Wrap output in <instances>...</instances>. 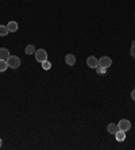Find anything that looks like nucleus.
<instances>
[{"mask_svg":"<svg viewBox=\"0 0 135 150\" xmlns=\"http://www.w3.org/2000/svg\"><path fill=\"white\" fill-rule=\"evenodd\" d=\"M96 72L99 74H104L105 73V72H107V69H105V68H103V67H100V65H99V67L96 68Z\"/></svg>","mask_w":135,"mask_h":150,"instance_id":"15","label":"nucleus"},{"mask_svg":"<svg viewBox=\"0 0 135 150\" xmlns=\"http://www.w3.org/2000/svg\"><path fill=\"white\" fill-rule=\"evenodd\" d=\"M8 33L10 31H8L7 26H0V37H6Z\"/></svg>","mask_w":135,"mask_h":150,"instance_id":"13","label":"nucleus"},{"mask_svg":"<svg viewBox=\"0 0 135 150\" xmlns=\"http://www.w3.org/2000/svg\"><path fill=\"white\" fill-rule=\"evenodd\" d=\"M65 62L68 64V65H70V67H73V65L76 64V57L73 56V54H66Z\"/></svg>","mask_w":135,"mask_h":150,"instance_id":"8","label":"nucleus"},{"mask_svg":"<svg viewBox=\"0 0 135 150\" xmlns=\"http://www.w3.org/2000/svg\"><path fill=\"white\" fill-rule=\"evenodd\" d=\"M118 130H119V127H118V125H115V123H110V125L107 126V131L110 134H116L118 133Z\"/></svg>","mask_w":135,"mask_h":150,"instance_id":"6","label":"nucleus"},{"mask_svg":"<svg viewBox=\"0 0 135 150\" xmlns=\"http://www.w3.org/2000/svg\"><path fill=\"white\" fill-rule=\"evenodd\" d=\"M18 23L15 21H11V22H8V25H7V28H8V31L10 33H15L18 30Z\"/></svg>","mask_w":135,"mask_h":150,"instance_id":"10","label":"nucleus"},{"mask_svg":"<svg viewBox=\"0 0 135 150\" xmlns=\"http://www.w3.org/2000/svg\"><path fill=\"white\" fill-rule=\"evenodd\" d=\"M118 127H119V130L128 131V130L131 129V122H130V120H127V119H122L120 122L118 123Z\"/></svg>","mask_w":135,"mask_h":150,"instance_id":"4","label":"nucleus"},{"mask_svg":"<svg viewBox=\"0 0 135 150\" xmlns=\"http://www.w3.org/2000/svg\"><path fill=\"white\" fill-rule=\"evenodd\" d=\"M42 68H43L45 70H49L50 68H52V64H50L47 59H46V61H43V62H42Z\"/></svg>","mask_w":135,"mask_h":150,"instance_id":"14","label":"nucleus"},{"mask_svg":"<svg viewBox=\"0 0 135 150\" xmlns=\"http://www.w3.org/2000/svg\"><path fill=\"white\" fill-rule=\"evenodd\" d=\"M7 68H10L7 64V59H0V72H6Z\"/></svg>","mask_w":135,"mask_h":150,"instance_id":"11","label":"nucleus"},{"mask_svg":"<svg viewBox=\"0 0 135 150\" xmlns=\"http://www.w3.org/2000/svg\"><path fill=\"white\" fill-rule=\"evenodd\" d=\"M1 145H3V141L0 139V147H1Z\"/></svg>","mask_w":135,"mask_h":150,"instance_id":"18","label":"nucleus"},{"mask_svg":"<svg viewBox=\"0 0 135 150\" xmlns=\"http://www.w3.org/2000/svg\"><path fill=\"white\" fill-rule=\"evenodd\" d=\"M131 98H132V100H135V89L131 92Z\"/></svg>","mask_w":135,"mask_h":150,"instance_id":"17","label":"nucleus"},{"mask_svg":"<svg viewBox=\"0 0 135 150\" xmlns=\"http://www.w3.org/2000/svg\"><path fill=\"white\" fill-rule=\"evenodd\" d=\"M132 45H135V41H134V42H132Z\"/></svg>","mask_w":135,"mask_h":150,"instance_id":"19","label":"nucleus"},{"mask_svg":"<svg viewBox=\"0 0 135 150\" xmlns=\"http://www.w3.org/2000/svg\"><path fill=\"white\" fill-rule=\"evenodd\" d=\"M10 56V50L6 47H0V59H7Z\"/></svg>","mask_w":135,"mask_h":150,"instance_id":"9","label":"nucleus"},{"mask_svg":"<svg viewBox=\"0 0 135 150\" xmlns=\"http://www.w3.org/2000/svg\"><path fill=\"white\" fill-rule=\"evenodd\" d=\"M7 64L10 68L16 69V68L20 67V59H19V57H16V56H10L7 58Z\"/></svg>","mask_w":135,"mask_h":150,"instance_id":"1","label":"nucleus"},{"mask_svg":"<svg viewBox=\"0 0 135 150\" xmlns=\"http://www.w3.org/2000/svg\"><path fill=\"white\" fill-rule=\"evenodd\" d=\"M99 65L103 67V68H105V69H108V68L112 65V59L110 58V57L104 56V57H101V58L99 59Z\"/></svg>","mask_w":135,"mask_h":150,"instance_id":"3","label":"nucleus"},{"mask_svg":"<svg viewBox=\"0 0 135 150\" xmlns=\"http://www.w3.org/2000/svg\"><path fill=\"white\" fill-rule=\"evenodd\" d=\"M34 54H35V59H37L38 62H43V61L47 59V53H46L45 49H38Z\"/></svg>","mask_w":135,"mask_h":150,"instance_id":"2","label":"nucleus"},{"mask_svg":"<svg viewBox=\"0 0 135 150\" xmlns=\"http://www.w3.org/2000/svg\"><path fill=\"white\" fill-rule=\"evenodd\" d=\"M87 65L89 68H92V69H96V68L99 67V59H97L96 57H88Z\"/></svg>","mask_w":135,"mask_h":150,"instance_id":"5","label":"nucleus"},{"mask_svg":"<svg viewBox=\"0 0 135 150\" xmlns=\"http://www.w3.org/2000/svg\"><path fill=\"white\" fill-rule=\"evenodd\" d=\"M130 54H131L132 58H135V45L131 46V50H130Z\"/></svg>","mask_w":135,"mask_h":150,"instance_id":"16","label":"nucleus"},{"mask_svg":"<svg viewBox=\"0 0 135 150\" xmlns=\"http://www.w3.org/2000/svg\"><path fill=\"white\" fill-rule=\"evenodd\" d=\"M24 52H26V54H28V56H30V54H34L37 50H35V46L34 45H28V46H26V50H24Z\"/></svg>","mask_w":135,"mask_h":150,"instance_id":"12","label":"nucleus"},{"mask_svg":"<svg viewBox=\"0 0 135 150\" xmlns=\"http://www.w3.org/2000/svg\"><path fill=\"white\" fill-rule=\"evenodd\" d=\"M115 138H116L118 142H123V141L126 139V131H123V130H118V133L115 134Z\"/></svg>","mask_w":135,"mask_h":150,"instance_id":"7","label":"nucleus"}]
</instances>
